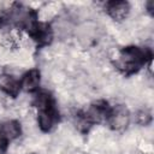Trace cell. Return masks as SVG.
I'll return each instance as SVG.
<instances>
[{
	"label": "cell",
	"instance_id": "obj_5",
	"mask_svg": "<svg viewBox=\"0 0 154 154\" xmlns=\"http://www.w3.org/2000/svg\"><path fill=\"white\" fill-rule=\"evenodd\" d=\"M106 11L114 20H123L130 12V5L123 0H114L106 4Z\"/></svg>",
	"mask_w": 154,
	"mask_h": 154
},
{
	"label": "cell",
	"instance_id": "obj_4",
	"mask_svg": "<svg viewBox=\"0 0 154 154\" xmlns=\"http://www.w3.org/2000/svg\"><path fill=\"white\" fill-rule=\"evenodd\" d=\"M20 124L17 120H8L0 126V141L7 147L8 143L20 136Z\"/></svg>",
	"mask_w": 154,
	"mask_h": 154
},
{
	"label": "cell",
	"instance_id": "obj_6",
	"mask_svg": "<svg viewBox=\"0 0 154 154\" xmlns=\"http://www.w3.org/2000/svg\"><path fill=\"white\" fill-rule=\"evenodd\" d=\"M0 90H2L11 97H17L19 91L22 90L20 81L11 75L2 73L0 75Z\"/></svg>",
	"mask_w": 154,
	"mask_h": 154
},
{
	"label": "cell",
	"instance_id": "obj_1",
	"mask_svg": "<svg viewBox=\"0 0 154 154\" xmlns=\"http://www.w3.org/2000/svg\"><path fill=\"white\" fill-rule=\"evenodd\" d=\"M152 51L147 47H136V46H128L120 49L114 66L125 76H130L136 73L141 67H143L147 63L152 60Z\"/></svg>",
	"mask_w": 154,
	"mask_h": 154
},
{
	"label": "cell",
	"instance_id": "obj_2",
	"mask_svg": "<svg viewBox=\"0 0 154 154\" xmlns=\"http://www.w3.org/2000/svg\"><path fill=\"white\" fill-rule=\"evenodd\" d=\"M34 106L37 108V124L43 132H48L59 120V112L51 93L38 91L34 99Z\"/></svg>",
	"mask_w": 154,
	"mask_h": 154
},
{
	"label": "cell",
	"instance_id": "obj_3",
	"mask_svg": "<svg viewBox=\"0 0 154 154\" xmlns=\"http://www.w3.org/2000/svg\"><path fill=\"white\" fill-rule=\"evenodd\" d=\"M130 120V114L126 107L118 105L109 108L106 122L108 123L109 128L113 130H123L128 126Z\"/></svg>",
	"mask_w": 154,
	"mask_h": 154
},
{
	"label": "cell",
	"instance_id": "obj_9",
	"mask_svg": "<svg viewBox=\"0 0 154 154\" xmlns=\"http://www.w3.org/2000/svg\"><path fill=\"white\" fill-rule=\"evenodd\" d=\"M34 154H36V153H34Z\"/></svg>",
	"mask_w": 154,
	"mask_h": 154
},
{
	"label": "cell",
	"instance_id": "obj_8",
	"mask_svg": "<svg viewBox=\"0 0 154 154\" xmlns=\"http://www.w3.org/2000/svg\"><path fill=\"white\" fill-rule=\"evenodd\" d=\"M138 119H143L142 122H141V124H148L150 120H152V117H150V113L149 112H147V111H143V112H141L140 113V116H138Z\"/></svg>",
	"mask_w": 154,
	"mask_h": 154
},
{
	"label": "cell",
	"instance_id": "obj_7",
	"mask_svg": "<svg viewBox=\"0 0 154 154\" xmlns=\"http://www.w3.org/2000/svg\"><path fill=\"white\" fill-rule=\"evenodd\" d=\"M41 75L37 69H31L25 72L20 79V87L28 93H36L40 88Z\"/></svg>",
	"mask_w": 154,
	"mask_h": 154
}]
</instances>
